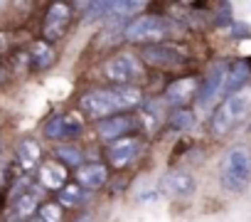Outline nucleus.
Instances as JSON below:
<instances>
[{
	"instance_id": "1",
	"label": "nucleus",
	"mask_w": 251,
	"mask_h": 222,
	"mask_svg": "<svg viewBox=\"0 0 251 222\" xmlns=\"http://www.w3.org/2000/svg\"><path fill=\"white\" fill-rule=\"evenodd\" d=\"M143 104V94L138 86H106V89H91L81 94L79 106L84 116L94 119L96 124L111 116H118L123 111H131Z\"/></svg>"
},
{
	"instance_id": "3",
	"label": "nucleus",
	"mask_w": 251,
	"mask_h": 222,
	"mask_svg": "<svg viewBox=\"0 0 251 222\" xmlns=\"http://www.w3.org/2000/svg\"><path fill=\"white\" fill-rule=\"evenodd\" d=\"M219 180L226 193H244L251 183V151L246 146H234L224 153L219 166Z\"/></svg>"
},
{
	"instance_id": "12",
	"label": "nucleus",
	"mask_w": 251,
	"mask_h": 222,
	"mask_svg": "<svg viewBox=\"0 0 251 222\" xmlns=\"http://www.w3.org/2000/svg\"><path fill=\"white\" fill-rule=\"evenodd\" d=\"M133 129H136V119H131L128 114H118V116H111V119H103V121L96 124L99 136L108 143H113L118 139H126Z\"/></svg>"
},
{
	"instance_id": "9",
	"label": "nucleus",
	"mask_w": 251,
	"mask_h": 222,
	"mask_svg": "<svg viewBox=\"0 0 251 222\" xmlns=\"http://www.w3.org/2000/svg\"><path fill=\"white\" fill-rule=\"evenodd\" d=\"M69 20H72V8L67 3H54L50 5L47 15H45V25H42V35H45V42H57L64 37L67 28H69Z\"/></svg>"
},
{
	"instance_id": "22",
	"label": "nucleus",
	"mask_w": 251,
	"mask_h": 222,
	"mask_svg": "<svg viewBox=\"0 0 251 222\" xmlns=\"http://www.w3.org/2000/svg\"><path fill=\"white\" fill-rule=\"evenodd\" d=\"M170 126L175 131H187L195 126V111L190 109H175L173 114H170Z\"/></svg>"
},
{
	"instance_id": "10",
	"label": "nucleus",
	"mask_w": 251,
	"mask_h": 222,
	"mask_svg": "<svg viewBox=\"0 0 251 222\" xmlns=\"http://www.w3.org/2000/svg\"><path fill=\"white\" fill-rule=\"evenodd\" d=\"M197 91H200V82L195 77H180V79L168 84L163 101L175 106V109H187V104L197 96Z\"/></svg>"
},
{
	"instance_id": "5",
	"label": "nucleus",
	"mask_w": 251,
	"mask_h": 222,
	"mask_svg": "<svg viewBox=\"0 0 251 222\" xmlns=\"http://www.w3.org/2000/svg\"><path fill=\"white\" fill-rule=\"evenodd\" d=\"M141 74H143L141 57L128 55V52L116 55V57H111V59L103 64V77H106L113 86H131Z\"/></svg>"
},
{
	"instance_id": "18",
	"label": "nucleus",
	"mask_w": 251,
	"mask_h": 222,
	"mask_svg": "<svg viewBox=\"0 0 251 222\" xmlns=\"http://www.w3.org/2000/svg\"><path fill=\"white\" fill-rule=\"evenodd\" d=\"M30 62H32V67L35 69H47L52 62H54V50H52V45L50 42H45V40H40V42H32V47H30Z\"/></svg>"
},
{
	"instance_id": "21",
	"label": "nucleus",
	"mask_w": 251,
	"mask_h": 222,
	"mask_svg": "<svg viewBox=\"0 0 251 222\" xmlns=\"http://www.w3.org/2000/svg\"><path fill=\"white\" fill-rule=\"evenodd\" d=\"M54 156H57V161H59L62 166H69V168H74V170L84 166V151L76 148V146H67V143H62V146L54 148Z\"/></svg>"
},
{
	"instance_id": "7",
	"label": "nucleus",
	"mask_w": 251,
	"mask_h": 222,
	"mask_svg": "<svg viewBox=\"0 0 251 222\" xmlns=\"http://www.w3.org/2000/svg\"><path fill=\"white\" fill-rule=\"evenodd\" d=\"M84 131V121L76 114H57L45 124V136L52 141H74L76 136H81Z\"/></svg>"
},
{
	"instance_id": "6",
	"label": "nucleus",
	"mask_w": 251,
	"mask_h": 222,
	"mask_svg": "<svg viewBox=\"0 0 251 222\" xmlns=\"http://www.w3.org/2000/svg\"><path fill=\"white\" fill-rule=\"evenodd\" d=\"M141 59L158 69H173V67H182L190 59V52L177 42H158V45L143 47Z\"/></svg>"
},
{
	"instance_id": "15",
	"label": "nucleus",
	"mask_w": 251,
	"mask_h": 222,
	"mask_svg": "<svg viewBox=\"0 0 251 222\" xmlns=\"http://www.w3.org/2000/svg\"><path fill=\"white\" fill-rule=\"evenodd\" d=\"M40 183H42L45 188L59 193V190L67 185V170H64V166H62L59 161H47V163H42V168H40Z\"/></svg>"
},
{
	"instance_id": "16",
	"label": "nucleus",
	"mask_w": 251,
	"mask_h": 222,
	"mask_svg": "<svg viewBox=\"0 0 251 222\" xmlns=\"http://www.w3.org/2000/svg\"><path fill=\"white\" fill-rule=\"evenodd\" d=\"M163 104L165 101H155V99H151V101H143L141 106V121H143V126H146V131H151V134H155L158 129H160V124H163Z\"/></svg>"
},
{
	"instance_id": "13",
	"label": "nucleus",
	"mask_w": 251,
	"mask_h": 222,
	"mask_svg": "<svg viewBox=\"0 0 251 222\" xmlns=\"http://www.w3.org/2000/svg\"><path fill=\"white\" fill-rule=\"evenodd\" d=\"M195 188H197V183L187 170H170L163 178V190L170 197H190V195H195Z\"/></svg>"
},
{
	"instance_id": "23",
	"label": "nucleus",
	"mask_w": 251,
	"mask_h": 222,
	"mask_svg": "<svg viewBox=\"0 0 251 222\" xmlns=\"http://www.w3.org/2000/svg\"><path fill=\"white\" fill-rule=\"evenodd\" d=\"M35 210H37V195L35 193L18 195V202H15V215L18 217H30Z\"/></svg>"
},
{
	"instance_id": "25",
	"label": "nucleus",
	"mask_w": 251,
	"mask_h": 222,
	"mask_svg": "<svg viewBox=\"0 0 251 222\" xmlns=\"http://www.w3.org/2000/svg\"><path fill=\"white\" fill-rule=\"evenodd\" d=\"M74 222H94V220H91V215H89V212H84V215H79Z\"/></svg>"
},
{
	"instance_id": "17",
	"label": "nucleus",
	"mask_w": 251,
	"mask_h": 222,
	"mask_svg": "<svg viewBox=\"0 0 251 222\" xmlns=\"http://www.w3.org/2000/svg\"><path fill=\"white\" fill-rule=\"evenodd\" d=\"M249 74H251V64H249V62H244V59L234 62L231 69H229V77H226V86H224V91H226V94H234V91L244 89Z\"/></svg>"
},
{
	"instance_id": "11",
	"label": "nucleus",
	"mask_w": 251,
	"mask_h": 222,
	"mask_svg": "<svg viewBox=\"0 0 251 222\" xmlns=\"http://www.w3.org/2000/svg\"><path fill=\"white\" fill-rule=\"evenodd\" d=\"M138 153H141V141L136 136H126L106 146V161L113 168H126L138 158Z\"/></svg>"
},
{
	"instance_id": "26",
	"label": "nucleus",
	"mask_w": 251,
	"mask_h": 222,
	"mask_svg": "<svg viewBox=\"0 0 251 222\" xmlns=\"http://www.w3.org/2000/svg\"><path fill=\"white\" fill-rule=\"evenodd\" d=\"M32 222H42V220H40V217H37V220H32Z\"/></svg>"
},
{
	"instance_id": "8",
	"label": "nucleus",
	"mask_w": 251,
	"mask_h": 222,
	"mask_svg": "<svg viewBox=\"0 0 251 222\" xmlns=\"http://www.w3.org/2000/svg\"><path fill=\"white\" fill-rule=\"evenodd\" d=\"M226 77H229V64H226V62H217V64L207 72V77H204V82L200 84V91H197L200 106H209V104L224 91Z\"/></svg>"
},
{
	"instance_id": "20",
	"label": "nucleus",
	"mask_w": 251,
	"mask_h": 222,
	"mask_svg": "<svg viewBox=\"0 0 251 222\" xmlns=\"http://www.w3.org/2000/svg\"><path fill=\"white\" fill-rule=\"evenodd\" d=\"M57 200H59L64 207H76V205H84V202L89 200V195L84 193L81 185H76V183H67V185L57 193Z\"/></svg>"
},
{
	"instance_id": "24",
	"label": "nucleus",
	"mask_w": 251,
	"mask_h": 222,
	"mask_svg": "<svg viewBox=\"0 0 251 222\" xmlns=\"http://www.w3.org/2000/svg\"><path fill=\"white\" fill-rule=\"evenodd\" d=\"M40 220L42 222H59L62 220V210L57 207V202H47L40 207Z\"/></svg>"
},
{
	"instance_id": "4",
	"label": "nucleus",
	"mask_w": 251,
	"mask_h": 222,
	"mask_svg": "<svg viewBox=\"0 0 251 222\" xmlns=\"http://www.w3.org/2000/svg\"><path fill=\"white\" fill-rule=\"evenodd\" d=\"M173 30V23L163 15H138L123 28V40L133 45H158Z\"/></svg>"
},
{
	"instance_id": "2",
	"label": "nucleus",
	"mask_w": 251,
	"mask_h": 222,
	"mask_svg": "<svg viewBox=\"0 0 251 222\" xmlns=\"http://www.w3.org/2000/svg\"><path fill=\"white\" fill-rule=\"evenodd\" d=\"M249 114H251V86L246 84L244 89L226 94L224 101L212 111L209 129L214 136H226L231 129H236L241 121H246Z\"/></svg>"
},
{
	"instance_id": "14",
	"label": "nucleus",
	"mask_w": 251,
	"mask_h": 222,
	"mask_svg": "<svg viewBox=\"0 0 251 222\" xmlns=\"http://www.w3.org/2000/svg\"><path fill=\"white\" fill-rule=\"evenodd\" d=\"M74 175H76V185H81L84 190H99L108 180V170L103 163H84L81 168H76Z\"/></svg>"
},
{
	"instance_id": "19",
	"label": "nucleus",
	"mask_w": 251,
	"mask_h": 222,
	"mask_svg": "<svg viewBox=\"0 0 251 222\" xmlns=\"http://www.w3.org/2000/svg\"><path fill=\"white\" fill-rule=\"evenodd\" d=\"M40 146H37V141H32V139H23L20 141V146H18V158H20V163H23V168L25 170H30V168H35L37 163H40Z\"/></svg>"
}]
</instances>
